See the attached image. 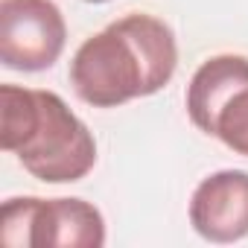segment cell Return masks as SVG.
Returning <instances> with one entry per match:
<instances>
[{
    "mask_svg": "<svg viewBox=\"0 0 248 248\" xmlns=\"http://www.w3.org/2000/svg\"><path fill=\"white\" fill-rule=\"evenodd\" d=\"M187 114L199 132L248 158V59L233 53L207 59L187 85Z\"/></svg>",
    "mask_w": 248,
    "mask_h": 248,
    "instance_id": "obj_4",
    "label": "cell"
},
{
    "mask_svg": "<svg viewBox=\"0 0 248 248\" xmlns=\"http://www.w3.org/2000/svg\"><path fill=\"white\" fill-rule=\"evenodd\" d=\"M3 126L0 146L47 184L85 178L96 164V140L85 123L53 91L0 85Z\"/></svg>",
    "mask_w": 248,
    "mask_h": 248,
    "instance_id": "obj_2",
    "label": "cell"
},
{
    "mask_svg": "<svg viewBox=\"0 0 248 248\" xmlns=\"http://www.w3.org/2000/svg\"><path fill=\"white\" fill-rule=\"evenodd\" d=\"M64 41L67 24L53 0H0V62L9 70L53 67Z\"/></svg>",
    "mask_w": 248,
    "mask_h": 248,
    "instance_id": "obj_5",
    "label": "cell"
},
{
    "mask_svg": "<svg viewBox=\"0 0 248 248\" xmlns=\"http://www.w3.org/2000/svg\"><path fill=\"white\" fill-rule=\"evenodd\" d=\"M190 225L210 242L248 236V172L219 170L207 175L190 199Z\"/></svg>",
    "mask_w": 248,
    "mask_h": 248,
    "instance_id": "obj_6",
    "label": "cell"
},
{
    "mask_svg": "<svg viewBox=\"0 0 248 248\" xmlns=\"http://www.w3.org/2000/svg\"><path fill=\"white\" fill-rule=\"evenodd\" d=\"M88 3H108V0H88Z\"/></svg>",
    "mask_w": 248,
    "mask_h": 248,
    "instance_id": "obj_7",
    "label": "cell"
},
{
    "mask_svg": "<svg viewBox=\"0 0 248 248\" xmlns=\"http://www.w3.org/2000/svg\"><path fill=\"white\" fill-rule=\"evenodd\" d=\"M0 239L9 248H102L105 219L85 199H9Z\"/></svg>",
    "mask_w": 248,
    "mask_h": 248,
    "instance_id": "obj_3",
    "label": "cell"
},
{
    "mask_svg": "<svg viewBox=\"0 0 248 248\" xmlns=\"http://www.w3.org/2000/svg\"><path fill=\"white\" fill-rule=\"evenodd\" d=\"M175 67L178 44L170 24L146 12H132L82 41L70 62V85L82 102L117 108L167 88Z\"/></svg>",
    "mask_w": 248,
    "mask_h": 248,
    "instance_id": "obj_1",
    "label": "cell"
}]
</instances>
